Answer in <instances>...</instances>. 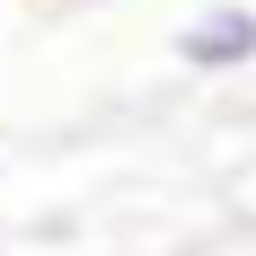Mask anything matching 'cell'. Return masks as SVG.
Instances as JSON below:
<instances>
[{
	"mask_svg": "<svg viewBox=\"0 0 256 256\" xmlns=\"http://www.w3.org/2000/svg\"><path fill=\"white\" fill-rule=\"evenodd\" d=\"M177 71H194V80H238V71H256V0H204V9H186V26H177Z\"/></svg>",
	"mask_w": 256,
	"mask_h": 256,
	"instance_id": "obj_1",
	"label": "cell"
}]
</instances>
